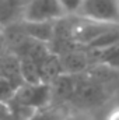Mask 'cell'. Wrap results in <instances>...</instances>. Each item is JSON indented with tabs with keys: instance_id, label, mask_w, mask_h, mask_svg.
Instances as JSON below:
<instances>
[{
	"instance_id": "1",
	"label": "cell",
	"mask_w": 119,
	"mask_h": 120,
	"mask_svg": "<svg viewBox=\"0 0 119 120\" xmlns=\"http://www.w3.org/2000/svg\"><path fill=\"white\" fill-rule=\"evenodd\" d=\"M66 17L59 0H28L21 11V21L30 24H56Z\"/></svg>"
},
{
	"instance_id": "2",
	"label": "cell",
	"mask_w": 119,
	"mask_h": 120,
	"mask_svg": "<svg viewBox=\"0 0 119 120\" xmlns=\"http://www.w3.org/2000/svg\"><path fill=\"white\" fill-rule=\"evenodd\" d=\"M51 98H52V88L49 84L25 82L24 85L17 87L16 92L11 96V101L23 109H30L31 112H35V110L48 108Z\"/></svg>"
},
{
	"instance_id": "3",
	"label": "cell",
	"mask_w": 119,
	"mask_h": 120,
	"mask_svg": "<svg viewBox=\"0 0 119 120\" xmlns=\"http://www.w3.org/2000/svg\"><path fill=\"white\" fill-rule=\"evenodd\" d=\"M77 17L119 27V0H84Z\"/></svg>"
},
{
	"instance_id": "4",
	"label": "cell",
	"mask_w": 119,
	"mask_h": 120,
	"mask_svg": "<svg viewBox=\"0 0 119 120\" xmlns=\"http://www.w3.org/2000/svg\"><path fill=\"white\" fill-rule=\"evenodd\" d=\"M28 0H0V24L11 21L20 13Z\"/></svg>"
},
{
	"instance_id": "5",
	"label": "cell",
	"mask_w": 119,
	"mask_h": 120,
	"mask_svg": "<svg viewBox=\"0 0 119 120\" xmlns=\"http://www.w3.org/2000/svg\"><path fill=\"white\" fill-rule=\"evenodd\" d=\"M64 117H66V113H63L59 109L44 108L32 112L25 120H63Z\"/></svg>"
},
{
	"instance_id": "6",
	"label": "cell",
	"mask_w": 119,
	"mask_h": 120,
	"mask_svg": "<svg viewBox=\"0 0 119 120\" xmlns=\"http://www.w3.org/2000/svg\"><path fill=\"white\" fill-rule=\"evenodd\" d=\"M16 90H17V87L13 85L11 80L3 74H0V101L4 102L6 99H11Z\"/></svg>"
},
{
	"instance_id": "7",
	"label": "cell",
	"mask_w": 119,
	"mask_h": 120,
	"mask_svg": "<svg viewBox=\"0 0 119 120\" xmlns=\"http://www.w3.org/2000/svg\"><path fill=\"white\" fill-rule=\"evenodd\" d=\"M60 6L63 7L64 13L67 14V17L70 15H77L84 0H59Z\"/></svg>"
},
{
	"instance_id": "8",
	"label": "cell",
	"mask_w": 119,
	"mask_h": 120,
	"mask_svg": "<svg viewBox=\"0 0 119 120\" xmlns=\"http://www.w3.org/2000/svg\"><path fill=\"white\" fill-rule=\"evenodd\" d=\"M63 120H94V117L87 112H77V113L66 115V117Z\"/></svg>"
},
{
	"instance_id": "9",
	"label": "cell",
	"mask_w": 119,
	"mask_h": 120,
	"mask_svg": "<svg viewBox=\"0 0 119 120\" xmlns=\"http://www.w3.org/2000/svg\"><path fill=\"white\" fill-rule=\"evenodd\" d=\"M8 116H11V110H10V108H8L4 102L0 101V120H6Z\"/></svg>"
},
{
	"instance_id": "10",
	"label": "cell",
	"mask_w": 119,
	"mask_h": 120,
	"mask_svg": "<svg viewBox=\"0 0 119 120\" xmlns=\"http://www.w3.org/2000/svg\"><path fill=\"white\" fill-rule=\"evenodd\" d=\"M105 120H119V106L109 110V113L107 115Z\"/></svg>"
}]
</instances>
